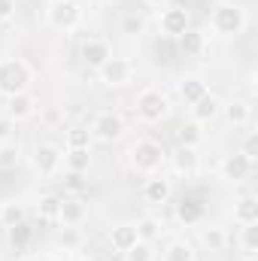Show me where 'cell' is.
<instances>
[{"label": "cell", "mask_w": 258, "mask_h": 261, "mask_svg": "<svg viewBox=\"0 0 258 261\" xmlns=\"http://www.w3.org/2000/svg\"><path fill=\"white\" fill-rule=\"evenodd\" d=\"M252 167H255V161H249L246 155L234 152V155H228V158L222 161V179H228V182H243V179H249Z\"/></svg>", "instance_id": "8fae6325"}, {"label": "cell", "mask_w": 258, "mask_h": 261, "mask_svg": "<svg viewBox=\"0 0 258 261\" xmlns=\"http://www.w3.org/2000/svg\"><path fill=\"white\" fill-rule=\"evenodd\" d=\"M222 113H225V119H228L234 128H240V125H246V122H249L252 107H249L246 100H231V103H222Z\"/></svg>", "instance_id": "ffe728a7"}, {"label": "cell", "mask_w": 258, "mask_h": 261, "mask_svg": "<svg viewBox=\"0 0 258 261\" xmlns=\"http://www.w3.org/2000/svg\"><path fill=\"white\" fill-rule=\"evenodd\" d=\"M143 28H146V24H143V18H137V15H128V18L122 21V31H125V34H140Z\"/></svg>", "instance_id": "8d00e7d4"}, {"label": "cell", "mask_w": 258, "mask_h": 261, "mask_svg": "<svg viewBox=\"0 0 258 261\" xmlns=\"http://www.w3.org/2000/svg\"><path fill=\"white\" fill-rule=\"evenodd\" d=\"M183 49H186L189 55H197V52L203 49V34H197V31H186V34H183Z\"/></svg>", "instance_id": "836d02e7"}, {"label": "cell", "mask_w": 258, "mask_h": 261, "mask_svg": "<svg viewBox=\"0 0 258 261\" xmlns=\"http://www.w3.org/2000/svg\"><path fill=\"white\" fill-rule=\"evenodd\" d=\"M134 110H137V119L146 122V125H158L170 116V97L161 91V88H143L137 97H134Z\"/></svg>", "instance_id": "3957f363"}, {"label": "cell", "mask_w": 258, "mask_h": 261, "mask_svg": "<svg viewBox=\"0 0 258 261\" xmlns=\"http://www.w3.org/2000/svg\"><path fill=\"white\" fill-rule=\"evenodd\" d=\"M161 231H164V225H161V219H155V216H143V219L137 222V237H140L143 243H155V240L161 237Z\"/></svg>", "instance_id": "603a6c76"}, {"label": "cell", "mask_w": 258, "mask_h": 261, "mask_svg": "<svg viewBox=\"0 0 258 261\" xmlns=\"http://www.w3.org/2000/svg\"><path fill=\"white\" fill-rule=\"evenodd\" d=\"M88 3H104V0H88Z\"/></svg>", "instance_id": "7bdbcfd3"}, {"label": "cell", "mask_w": 258, "mask_h": 261, "mask_svg": "<svg viewBox=\"0 0 258 261\" xmlns=\"http://www.w3.org/2000/svg\"><path fill=\"white\" fill-rule=\"evenodd\" d=\"M146 3L155 6V9H164V6H167V0H146Z\"/></svg>", "instance_id": "ab89813d"}, {"label": "cell", "mask_w": 258, "mask_h": 261, "mask_svg": "<svg viewBox=\"0 0 258 261\" xmlns=\"http://www.w3.org/2000/svg\"><path fill=\"white\" fill-rule=\"evenodd\" d=\"M234 219H237L240 225H252V222H258V197H252V195L240 197V200L234 203Z\"/></svg>", "instance_id": "7402d4cb"}, {"label": "cell", "mask_w": 258, "mask_h": 261, "mask_svg": "<svg viewBox=\"0 0 258 261\" xmlns=\"http://www.w3.org/2000/svg\"><path fill=\"white\" fill-rule=\"evenodd\" d=\"M176 140H179V146H192V149H197V143L203 140V130H200V125H197V122H192V125H183V128L176 130Z\"/></svg>", "instance_id": "4dcf8cb0"}, {"label": "cell", "mask_w": 258, "mask_h": 261, "mask_svg": "<svg viewBox=\"0 0 258 261\" xmlns=\"http://www.w3.org/2000/svg\"><path fill=\"white\" fill-rule=\"evenodd\" d=\"M31 82H34V70L21 58H0V94L3 97L28 91Z\"/></svg>", "instance_id": "277c9868"}, {"label": "cell", "mask_w": 258, "mask_h": 261, "mask_svg": "<svg viewBox=\"0 0 258 261\" xmlns=\"http://www.w3.org/2000/svg\"><path fill=\"white\" fill-rule=\"evenodd\" d=\"M137 240H140V237H137V225H131V222H122V225L110 228V246H113L116 252H122V255L128 252Z\"/></svg>", "instance_id": "5bb4252c"}, {"label": "cell", "mask_w": 258, "mask_h": 261, "mask_svg": "<svg viewBox=\"0 0 258 261\" xmlns=\"http://www.w3.org/2000/svg\"><path fill=\"white\" fill-rule=\"evenodd\" d=\"M170 179H164V176H158V173H152L149 179H146V186H143V197H146V203H164L167 197H170Z\"/></svg>", "instance_id": "2e32d148"}, {"label": "cell", "mask_w": 258, "mask_h": 261, "mask_svg": "<svg viewBox=\"0 0 258 261\" xmlns=\"http://www.w3.org/2000/svg\"><path fill=\"white\" fill-rule=\"evenodd\" d=\"M18 164H21V149H18V143H12V140L0 143V170H15Z\"/></svg>", "instance_id": "484cf974"}, {"label": "cell", "mask_w": 258, "mask_h": 261, "mask_svg": "<svg viewBox=\"0 0 258 261\" xmlns=\"http://www.w3.org/2000/svg\"><path fill=\"white\" fill-rule=\"evenodd\" d=\"M88 219V206L79 200V197H61V206H58V222L64 228H79L82 222Z\"/></svg>", "instance_id": "4fadbf2b"}, {"label": "cell", "mask_w": 258, "mask_h": 261, "mask_svg": "<svg viewBox=\"0 0 258 261\" xmlns=\"http://www.w3.org/2000/svg\"><path fill=\"white\" fill-rule=\"evenodd\" d=\"M58 206H61V197H55V195L40 197V203H37V216L46 219V222H58Z\"/></svg>", "instance_id": "4316f807"}, {"label": "cell", "mask_w": 258, "mask_h": 261, "mask_svg": "<svg viewBox=\"0 0 258 261\" xmlns=\"http://www.w3.org/2000/svg\"><path fill=\"white\" fill-rule=\"evenodd\" d=\"M82 58H85V64L100 67L107 58H110V46H107V43H100V40H91V43H85V46H82Z\"/></svg>", "instance_id": "d4e9b609"}, {"label": "cell", "mask_w": 258, "mask_h": 261, "mask_svg": "<svg viewBox=\"0 0 258 261\" xmlns=\"http://www.w3.org/2000/svg\"><path fill=\"white\" fill-rule=\"evenodd\" d=\"M6 231H9V243H12L15 249H24V246L31 243V237H34V228H31L28 222L12 225V228H6Z\"/></svg>", "instance_id": "83f0119b"}, {"label": "cell", "mask_w": 258, "mask_h": 261, "mask_svg": "<svg viewBox=\"0 0 258 261\" xmlns=\"http://www.w3.org/2000/svg\"><path fill=\"white\" fill-rule=\"evenodd\" d=\"M125 137V119L113 110L100 113L94 122H91V140H100V143H116Z\"/></svg>", "instance_id": "8992f818"}, {"label": "cell", "mask_w": 258, "mask_h": 261, "mask_svg": "<svg viewBox=\"0 0 258 261\" xmlns=\"http://www.w3.org/2000/svg\"><path fill=\"white\" fill-rule=\"evenodd\" d=\"M12 12H15V0H0V24H3V21H9V18H12Z\"/></svg>", "instance_id": "74e56055"}, {"label": "cell", "mask_w": 258, "mask_h": 261, "mask_svg": "<svg viewBox=\"0 0 258 261\" xmlns=\"http://www.w3.org/2000/svg\"><path fill=\"white\" fill-rule=\"evenodd\" d=\"M176 91H179V100H183L186 107H194L203 94H210V85H207V79H203L200 73H186V76L179 79Z\"/></svg>", "instance_id": "30bf717a"}, {"label": "cell", "mask_w": 258, "mask_h": 261, "mask_svg": "<svg viewBox=\"0 0 258 261\" xmlns=\"http://www.w3.org/2000/svg\"><path fill=\"white\" fill-rule=\"evenodd\" d=\"M12 134H15V122H12L9 116H3V113H0V143L12 140Z\"/></svg>", "instance_id": "d590c367"}, {"label": "cell", "mask_w": 258, "mask_h": 261, "mask_svg": "<svg viewBox=\"0 0 258 261\" xmlns=\"http://www.w3.org/2000/svg\"><path fill=\"white\" fill-rule=\"evenodd\" d=\"M158 28L164 37H183L189 31V12L186 6H164L158 15Z\"/></svg>", "instance_id": "9c48e42d"}, {"label": "cell", "mask_w": 258, "mask_h": 261, "mask_svg": "<svg viewBox=\"0 0 258 261\" xmlns=\"http://www.w3.org/2000/svg\"><path fill=\"white\" fill-rule=\"evenodd\" d=\"M85 261H104V258H94V255H91V258H85Z\"/></svg>", "instance_id": "b9f144b4"}, {"label": "cell", "mask_w": 258, "mask_h": 261, "mask_svg": "<svg viewBox=\"0 0 258 261\" xmlns=\"http://www.w3.org/2000/svg\"><path fill=\"white\" fill-rule=\"evenodd\" d=\"M46 21L58 31H76L82 24V6L76 0H52L46 6Z\"/></svg>", "instance_id": "5b68a950"}, {"label": "cell", "mask_w": 258, "mask_h": 261, "mask_svg": "<svg viewBox=\"0 0 258 261\" xmlns=\"http://www.w3.org/2000/svg\"><path fill=\"white\" fill-rule=\"evenodd\" d=\"M240 155H246L249 161H255L258 158V134L255 130H249V134L243 137V143H240Z\"/></svg>", "instance_id": "e575fe53"}, {"label": "cell", "mask_w": 258, "mask_h": 261, "mask_svg": "<svg viewBox=\"0 0 258 261\" xmlns=\"http://www.w3.org/2000/svg\"><path fill=\"white\" fill-rule=\"evenodd\" d=\"M219 113H222V100H219V97H213V94H203V97L192 107V116H194V122H197V125L213 122Z\"/></svg>", "instance_id": "e0dca14e"}, {"label": "cell", "mask_w": 258, "mask_h": 261, "mask_svg": "<svg viewBox=\"0 0 258 261\" xmlns=\"http://www.w3.org/2000/svg\"><path fill=\"white\" fill-rule=\"evenodd\" d=\"M128 164H131L134 173L152 176V173H158V170L167 164V152H164V146H161L158 140L143 137V140H137L128 149Z\"/></svg>", "instance_id": "6da1fadb"}, {"label": "cell", "mask_w": 258, "mask_h": 261, "mask_svg": "<svg viewBox=\"0 0 258 261\" xmlns=\"http://www.w3.org/2000/svg\"><path fill=\"white\" fill-rule=\"evenodd\" d=\"M240 243H243V252H246V255H255V252H258V222H252V225H243Z\"/></svg>", "instance_id": "1f68e13d"}, {"label": "cell", "mask_w": 258, "mask_h": 261, "mask_svg": "<svg viewBox=\"0 0 258 261\" xmlns=\"http://www.w3.org/2000/svg\"><path fill=\"white\" fill-rule=\"evenodd\" d=\"M167 161H170L173 173H179V176H194V173H197V167H200L197 149H192V146H179L173 155H167Z\"/></svg>", "instance_id": "7c38bea8"}, {"label": "cell", "mask_w": 258, "mask_h": 261, "mask_svg": "<svg viewBox=\"0 0 258 261\" xmlns=\"http://www.w3.org/2000/svg\"><path fill=\"white\" fill-rule=\"evenodd\" d=\"M34 261H52V258H34Z\"/></svg>", "instance_id": "ee69618b"}, {"label": "cell", "mask_w": 258, "mask_h": 261, "mask_svg": "<svg viewBox=\"0 0 258 261\" xmlns=\"http://www.w3.org/2000/svg\"><path fill=\"white\" fill-rule=\"evenodd\" d=\"M67 186L70 189H82V173H67Z\"/></svg>", "instance_id": "f35d334b"}, {"label": "cell", "mask_w": 258, "mask_h": 261, "mask_svg": "<svg viewBox=\"0 0 258 261\" xmlns=\"http://www.w3.org/2000/svg\"><path fill=\"white\" fill-rule=\"evenodd\" d=\"M31 161H34V167H37L40 176H55V173L61 170L64 152H61V146H55V143H37Z\"/></svg>", "instance_id": "52a82bcc"}, {"label": "cell", "mask_w": 258, "mask_h": 261, "mask_svg": "<svg viewBox=\"0 0 258 261\" xmlns=\"http://www.w3.org/2000/svg\"><path fill=\"white\" fill-rule=\"evenodd\" d=\"M58 246H64V252H76V249L82 246V231L61 225V231H58Z\"/></svg>", "instance_id": "f546056e"}, {"label": "cell", "mask_w": 258, "mask_h": 261, "mask_svg": "<svg viewBox=\"0 0 258 261\" xmlns=\"http://www.w3.org/2000/svg\"><path fill=\"white\" fill-rule=\"evenodd\" d=\"M194 246L189 240H173V243H167V249H164V255L161 261H194Z\"/></svg>", "instance_id": "cb8c5ba5"}, {"label": "cell", "mask_w": 258, "mask_h": 261, "mask_svg": "<svg viewBox=\"0 0 258 261\" xmlns=\"http://www.w3.org/2000/svg\"><path fill=\"white\" fill-rule=\"evenodd\" d=\"M240 261H255V255H246V258H240Z\"/></svg>", "instance_id": "60d3db41"}, {"label": "cell", "mask_w": 258, "mask_h": 261, "mask_svg": "<svg viewBox=\"0 0 258 261\" xmlns=\"http://www.w3.org/2000/svg\"><path fill=\"white\" fill-rule=\"evenodd\" d=\"M61 164L67 173H85L91 167V149H67Z\"/></svg>", "instance_id": "ac0fdd59"}, {"label": "cell", "mask_w": 258, "mask_h": 261, "mask_svg": "<svg viewBox=\"0 0 258 261\" xmlns=\"http://www.w3.org/2000/svg\"><path fill=\"white\" fill-rule=\"evenodd\" d=\"M3 116H9L12 122H21V119L34 116V97H31L28 91L6 97V110H3Z\"/></svg>", "instance_id": "9a60e30c"}, {"label": "cell", "mask_w": 258, "mask_h": 261, "mask_svg": "<svg viewBox=\"0 0 258 261\" xmlns=\"http://www.w3.org/2000/svg\"><path fill=\"white\" fill-rule=\"evenodd\" d=\"M200 243H203V249H210V252H222V249L228 246V234H225V228L210 225V228H200Z\"/></svg>", "instance_id": "44dd1931"}, {"label": "cell", "mask_w": 258, "mask_h": 261, "mask_svg": "<svg viewBox=\"0 0 258 261\" xmlns=\"http://www.w3.org/2000/svg\"><path fill=\"white\" fill-rule=\"evenodd\" d=\"M21 222H28V210H24V203H18V200H6V203H0V225H3V228L21 225Z\"/></svg>", "instance_id": "d6986e66"}, {"label": "cell", "mask_w": 258, "mask_h": 261, "mask_svg": "<svg viewBox=\"0 0 258 261\" xmlns=\"http://www.w3.org/2000/svg\"><path fill=\"white\" fill-rule=\"evenodd\" d=\"M97 73H100V82L104 85H110V88H122V85H128L131 76H134V67H131V61H125V58H107L104 64L97 67Z\"/></svg>", "instance_id": "ba28073f"}, {"label": "cell", "mask_w": 258, "mask_h": 261, "mask_svg": "<svg viewBox=\"0 0 258 261\" xmlns=\"http://www.w3.org/2000/svg\"><path fill=\"white\" fill-rule=\"evenodd\" d=\"M246 9L240 6V3H228V0H222V3H216L213 6V12H210V28H213V34L216 37H237V34H243V28H246Z\"/></svg>", "instance_id": "7a4b0ae2"}, {"label": "cell", "mask_w": 258, "mask_h": 261, "mask_svg": "<svg viewBox=\"0 0 258 261\" xmlns=\"http://www.w3.org/2000/svg\"><path fill=\"white\" fill-rule=\"evenodd\" d=\"M125 261H155L152 243H143V240H137L128 252H125Z\"/></svg>", "instance_id": "d6a6232c"}, {"label": "cell", "mask_w": 258, "mask_h": 261, "mask_svg": "<svg viewBox=\"0 0 258 261\" xmlns=\"http://www.w3.org/2000/svg\"><path fill=\"white\" fill-rule=\"evenodd\" d=\"M67 149H91V130L76 125L67 130Z\"/></svg>", "instance_id": "f1b7e54d"}]
</instances>
